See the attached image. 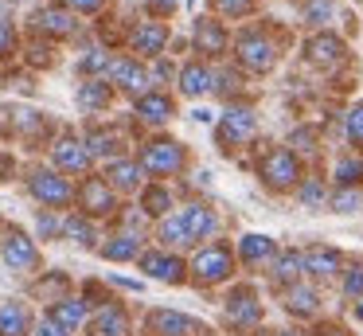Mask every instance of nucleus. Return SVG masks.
<instances>
[{
	"label": "nucleus",
	"mask_w": 363,
	"mask_h": 336,
	"mask_svg": "<svg viewBox=\"0 0 363 336\" xmlns=\"http://www.w3.org/2000/svg\"><path fill=\"white\" fill-rule=\"evenodd\" d=\"M28 188H32V195L43 203V207H67V203L74 200V188L67 184L59 172H32Z\"/></svg>",
	"instance_id": "nucleus-1"
},
{
	"label": "nucleus",
	"mask_w": 363,
	"mask_h": 336,
	"mask_svg": "<svg viewBox=\"0 0 363 336\" xmlns=\"http://www.w3.org/2000/svg\"><path fill=\"white\" fill-rule=\"evenodd\" d=\"M0 254H4V262H9L12 270H35V266H40V250H35V242L28 239L24 231H9V234H4Z\"/></svg>",
	"instance_id": "nucleus-2"
},
{
	"label": "nucleus",
	"mask_w": 363,
	"mask_h": 336,
	"mask_svg": "<svg viewBox=\"0 0 363 336\" xmlns=\"http://www.w3.org/2000/svg\"><path fill=\"white\" fill-rule=\"evenodd\" d=\"M184 164V153H180V145L176 141H152V145H145V153H141V168L145 172H176Z\"/></svg>",
	"instance_id": "nucleus-3"
},
{
	"label": "nucleus",
	"mask_w": 363,
	"mask_h": 336,
	"mask_svg": "<svg viewBox=\"0 0 363 336\" xmlns=\"http://www.w3.org/2000/svg\"><path fill=\"white\" fill-rule=\"evenodd\" d=\"M79 203L90 215H110L113 211V184L106 176H90L86 184L79 188Z\"/></svg>",
	"instance_id": "nucleus-4"
},
{
	"label": "nucleus",
	"mask_w": 363,
	"mask_h": 336,
	"mask_svg": "<svg viewBox=\"0 0 363 336\" xmlns=\"http://www.w3.org/2000/svg\"><path fill=\"white\" fill-rule=\"evenodd\" d=\"M191 270H196L199 281H223L230 273V254L223 246H207V250H199V254H196Z\"/></svg>",
	"instance_id": "nucleus-5"
},
{
	"label": "nucleus",
	"mask_w": 363,
	"mask_h": 336,
	"mask_svg": "<svg viewBox=\"0 0 363 336\" xmlns=\"http://www.w3.org/2000/svg\"><path fill=\"white\" fill-rule=\"evenodd\" d=\"M141 270L157 281H180L184 273V262L176 254H164V250H145L141 254Z\"/></svg>",
	"instance_id": "nucleus-6"
},
{
	"label": "nucleus",
	"mask_w": 363,
	"mask_h": 336,
	"mask_svg": "<svg viewBox=\"0 0 363 336\" xmlns=\"http://www.w3.org/2000/svg\"><path fill=\"white\" fill-rule=\"evenodd\" d=\"M262 172H266V180H269L274 188H289L293 180H297V156L285 153V148H277V153H269V156H266Z\"/></svg>",
	"instance_id": "nucleus-7"
},
{
	"label": "nucleus",
	"mask_w": 363,
	"mask_h": 336,
	"mask_svg": "<svg viewBox=\"0 0 363 336\" xmlns=\"http://www.w3.org/2000/svg\"><path fill=\"white\" fill-rule=\"evenodd\" d=\"M238 59H242L250 70H269V63H274V47H269L266 36H242L238 39Z\"/></svg>",
	"instance_id": "nucleus-8"
},
{
	"label": "nucleus",
	"mask_w": 363,
	"mask_h": 336,
	"mask_svg": "<svg viewBox=\"0 0 363 336\" xmlns=\"http://www.w3.org/2000/svg\"><path fill=\"white\" fill-rule=\"evenodd\" d=\"M90 336H129V317L121 305H106L90 320Z\"/></svg>",
	"instance_id": "nucleus-9"
},
{
	"label": "nucleus",
	"mask_w": 363,
	"mask_h": 336,
	"mask_svg": "<svg viewBox=\"0 0 363 336\" xmlns=\"http://www.w3.org/2000/svg\"><path fill=\"white\" fill-rule=\"evenodd\" d=\"M254 133V114L250 109H227L219 121V141L223 145H235V141H246Z\"/></svg>",
	"instance_id": "nucleus-10"
},
{
	"label": "nucleus",
	"mask_w": 363,
	"mask_h": 336,
	"mask_svg": "<svg viewBox=\"0 0 363 336\" xmlns=\"http://www.w3.org/2000/svg\"><path fill=\"white\" fill-rule=\"evenodd\" d=\"M55 164L67 172H86L90 168V153H86V141H74V137H63L55 145Z\"/></svg>",
	"instance_id": "nucleus-11"
},
{
	"label": "nucleus",
	"mask_w": 363,
	"mask_h": 336,
	"mask_svg": "<svg viewBox=\"0 0 363 336\" xmlns=\"http://www.w3.org/2000/svg\"><path fill=\"white\" fill-rule=\"evenodd\" d=\"M149 332L152 336H184V332H191V320L176 309H152L149 313Z\"/></svg>",
	"instance_id": "nucleus-12"
},
{
	"label": "nucleus",
	"mask_w": 363,
	"mask_h": 336,
	"mask_svg": "<svg viewBox=\"0 0 363 336\" xmlns=\"http://www.w3.org/2000/svg\"><path fill=\"white\" fill-rule=\"evenodd\" d=\"M110 78L118 86H125L129 94H141L145 86H149V75H145V67H137L133 59H113L110 63Z\"/></svg>",
	"instance_id": "nucleus-13"
},
{
	"label": "nucleus",
	"mask_w": 363,
	"mask_h": 336,
	"mask_svg": "<svg viewBox=\"0 0 363 336\" xmlns=\"http://www.w3.org/2000/svg\"><path fill=\"white\" fill-rule=\"evenodd\" d=\"M164 43H168V28H164V23H157V20L137 23V31H133V47H137V51L160 55V51H164Z\"/></svg>",
	"instance_id": "nucleus-14"
},
{
	"label": "nucleus",
	"mask_w": 363,
	"mask_h": 336,
	"mask_svg": "<svg viewBox=\"0 0 363 336\" xmlns=\"http://www.w3.org/2000/svg\"><path fill=\"white\" fill-rule=\"evenodd\" d=\"M35 28L40 31H51V36H71L74 31V12L71 8H40L35 12Z\"/></svg>",
	"instance_id": "nucleus-15"
},
{
	"label": "nucleus",
	"mask_w": 363,
	"mask_h": 336,
	"mask_svg": "<svg viewBox=\"0 0 363 336\" xmlns=\"http://www.w3.org/2000/svg\"><path fill=\"white\" fill-rule=\"evenodd\" d=\"M305 55L316 67H332V63H340V55H344V43H340L336 36H316L305 43Z\"/></svg>",
	"instance_id": "nucleus-16"
},
{
	"label": "nucleus",
	"mask_w": 363,
	"mask_h": 336,
	"mask_svg": "<svg viewBox=\"0 0 363 336\" xmlns=\"http://www.w3.org/2000/svg\"><path fill=\"white\" fill-rule=\"evenodd\" d=\"M301 258H305V270L313 273V278H332V273L340 270V254L328 246H308Z\"/></svg>",
	"instance_id": "nucleus-17"
},
{
	"label": "nucleus",
	"mask_w": 363,
	"mask_h": 336,
	"mask_svg": "<svg viewBox=\"0 0 363 336\" xmlns=\"http://www.w3.org/2000/svg\"><path fill=\"white\" fill-rule=\"evenodd\" d=\"M28 309L20 301H4L0 305V336H28Z\"/></svg>",
	"instance_id": "nucleus-18"
},
{
	"label": "nucleus",
	"mask_w": 363,
	"mask_h": 336,
	"mask_svg": "<svg viewBox=\"0 0 363 336\" xmlns=\"http://www.w3.org/2000/svg\"><path fill=\"white\" fill-rule=\"evenodd\" d=\"M51 317H55L63 328H71V332H74V328L90 317V309H86V301H82V297H63V301H55Z\"/></svg>",
	"instance_id": "nucleus-19"
},
{
	"label": "nucleus",
	"mask_w": 363,
	"mask_h": 336,
	"mask_svg": "<svg viewBox=\"0 0 363 336\" xmlns=\"http://www.w3.org/2000/svg\"><path fill=\"white\" fill-rule=\"evenodd\" d=\"M180 90L188 94V98L207 94V90H211V70L199 67V63H188V67H184V75H180Z\"/></svg>",
	"instance_id": "nucleus-20"
},
{
	"label": "nucleus",
	"mask_w": 363,
	"mask_h": 336,
	"mask_svg": "<svg viewBox=\"0 0 363 336\" xmlns=\"http://www.w3.org/2000/svg\"><path fill=\"white\" fill-rule=\"evenodd\" d=\"M227 317L238 320V325H254V320H262V305L250 293H235L227 301Z\"/></svg>",
	"instance_id": "nucleus-21"
},
{
	"label": "nucleus",
	"mask_w": 363,
	"mask_h": 336,
	"mask_svg": "<svg viewBox=\"0 0 363 336\" xmlns=\"http://www.w3.org/2000/svg\"><path fill=\"white\" fill-rule=\"evenodd\" d=\"M137 114H141L149 125H160V121L172 117V102H168L164 94H145V98L137 102Z\"/></svg>",
	"instance_id": "nucleus-22"
},
{
	"label": "nucleus",
	"mask_w": 363,
	"mask_h": 336,
	"mask_svg": "<svg viewBox=\"0 0 363 336\" xmlns=\"http://www.w3.org/2000/svg\"><path fill=\"white\" fill-rule=\"evenodd\" d=\"M102 254L110 258V262H129V258H141V239H137V234H118V239H110L102 246Z\"/></svg>",
	"instance_id": "nucleus-23"
},
{
	"label": "nucleus",
	"mask_w": 363,
	"mask_h": 336,
	"mask_svg": "<svg viewBox=\"0 0 363 336\" xmlns=\"http://www.w3.org/2000/svg\"><path fill=\"white\" fill-rule=\"evenodd\" d=\"M184 223H188V234H191V242L207 239V234L215 231V215H211L207 207H199V203H191V207L184 211Z\"/></svg>",
	"instance_id": "nucleus-24"
},
{
	"label": "nucleus",
	"mask_w": 363,
	"mask_h": 336,
	"mask_svg": "<svg viewBox=\"0 0 363 336\" xmlns=\"http://www.w3.org/2000/svg\"><path fill=\"white\" fill-rule=\"evenodd\" d=\"M141 172H145V168H141L137 161H113L106 176H110V184H113V188H125V192H129V188L141 184Z\"/></svg>",
	"instance_id": "nucleus-25"
},
{
	"label": "nucleus",
	"mask_w": 363,
	"mask_h": 336,
	"mask_svg": "<svg viewBox=\"0 0 363 336\" xmlns=\"http://www.w3.org/2000/svg\"><path fill=\"white\" fill-rule=\"evenodd\" d=\"M238 254H242L246 262H262V258L274 254V239H266V234H242V239H238Z\"/></svg>",
	"instance_id": "nucleus-26"
},
{
	"label": "nucleus",
	"mask_w": 363,
	"mask_h": 336,
	"mask_svg": "<svg viewBox=\"0 0 363 336\" xmlns=\"http://www.w3.org/2000/svg\"><path fill=\"white\" fill-rule=\"evenodd\" d=\"M196 43H199V51H211V55H219V51H227V31L219 28V23H199L196 28Z\"/></svg>",
	"instance_id": "nucleus-27"
},
{
	"label": "nucleus",
	"mask_w": 363,
	"mask_h": 336,
	"mask_svg": "<svg viewBox=\"0 0 363 336\" xmlns=\"http://www.w3.org/2000/svg\"><path fill=\"white\" fill-rule=\"evenodd\" d=\"M106 102H110V86L106 82H98V78L82 82V90H79V106L82 109H102Z\"/></svg>",
	"instance_id": "nucleus-28"
},
{
	"label": "nucleus",
	"mask_w": 363,
	"mask_h": 336,
	"mask_svg": "<svg viewBox=\"0 0 363 336\" xmlns=\"http://www.w3.org/2000/svg\"><path fill=\"white\" fill-rule=\"evenodd\" d=\"M160 239H164L168 246H184V242H191V234H188V223H184V215H168L164 223H160Z\"/></svg>",
	"instance_id": "nucleus-29"
},
{
	"label": "nucleus",
	"mask_w": 363,
	"mask_h": 336,
	"mask_svg": "<svg viewBox=\"0 0 363 336\" xmlns=\"http://www.w3.org/2000/svg\"><path fill=\"white\" fill-rule=\"evenodd\" d=\"M63 234H67V239H74V242H82V246H94V239H98L94 227H90L82 215H71V219H67V223H63Z\"/></svg>",
	"instance_id": "nucleus-30"
},
{
	"label": "nucleus",
	"mask_w": 363,
	"mask_h": 336,
	"mask_svg": "<svg viewBox=\"0 0 363 336\" xmlns=\"http://www.w3.org/2000/svg\"><path fill=\"white\" fill-rule=\"evenodd\" d=\"M285 301H289V309H293V313H305V317L316 309V293H313L308 286H289Z\"/></svg>",
	"instance_id": "nucleus-31"
},
{
	"label": "nucleus",
	"mask_w": 363,
	"mask_h": 336,
	"mask_svg": "<svg viewBox=\"0 0 363 336\" xmlns=\"http://www.w3.org/2000/svg\"><path fill=\"white\" fill-rule=\"evenodd\" d=\"M113 148H118V137H113L110 129H94V133L86 137V153H90V156H110Z\"/></svg>",
	"instance_id": "nucleus-32"
},
{
	"label": "nucleus",
	"mask_w": 363,
	"mask_h": 336,
	"mask_svg": "<svg viewBox=\"0 0 363 336\" xmlns=\"http://www.w3.org/2000/svg\"><path fill=\"white\" fill-rule=\"evenodd\" d=\"M301 270H305V258H301V250H289V254H281V258H277V266H274V273H277L281 281L297 278Z\"/></svg>",
	"instance_id": "nucleus-33"
},
{
	"label": "nucleus",
	"mask_w": 363,
	"mask_h": 336,
	"mask_svg": "<svg viewBox=\"0 0 363 336\" xmlns=\"http://www.w3.org/2000/svg\"><path fill=\"white\" fill-rule=\"evenodd\" d=\"M301 20H305V23L332 20V0H305V4H301Z\"/></svg>",
	"instance_id": "nucleus-34"
},
{
	"label": "nucleus",
	"mask_w": 363,
	"mask_h": 336,
	"mask_svg": "<svg viewBox=\"0 0 363 336\" xmlns=\"http://www.w3.org/2000/svg\"><path fill=\"white\" fill-rule=\"evenodd\" d=\"M168 207H172V195H168L164 188H149V192H145V211H149V215H164Z\"/></svg>",
	"instance_id": "nucleus-35"
},
{
	"label": "nucleus",
	"mask_w": 363,
	"mask_h": 336,
	"mask_svg": "<svg viewBox=\"0 0 363 336\" xmlns=\"http://www.w3.org/2000/svg\"><path fill=\"white\" fill-rule=\"evenodd\" d=\"M297 195H301L305 207H320V203H324V184H320V180H305Z\"/></svg>",
	"instance_id": "nucleus-36"
},
{
	"label": "nucleus",
	"mask_w": 363,
	"mask_h": 336,
	"mask_svg": "<svg viewBox=\"0 0 363 336\" xmlns=\"http://www.w3.org/2000/svg\"><path fill=\"white\" fill-rule=\"evenodd\" d=\"M355 207H363V192H355V188L332 195V211H355Z\"/></svg>",
	"instance_id": "nucleus-37"
},
{
	"label": "nucleus",
	"mask_w": 363,
	"mask_h": 336,
	"mask_svg": "<svg viewBox=\"0 0 363 336\" xmlns=\"http://www.w3.org/2000/svg\"><path fill=\"white\" fill-rule=\"evenodd\" d=\"M336 180L340 184H355V180H363V161H340L336 164Z\"/></svg>",
	"instance_id": "nucleus-38"
},
{
	"label": "nucleus",
	"mask_w": 363,
	"mask_h": 336,
	"mask_svg": "<svg viewBox=\"0 0 363 336\" xmlns=\"http://www.w3.org/2000/svg\"><path fill=\"white\" fill-rule=\"evenodd\" d=\"M79 70H82V75H94V70H110V55L98 51V47H94V51H90L86 59L79 63Z\"/></svg>",
	"instance_id": "nucleus-39"
},
{
	"label": "nucleus",
	"mask_w": 363,
	"mask_h": 336,
	"mask_svg": "<svg viewBox=\"0 0 363 336\" xmlns=\"http://www.w3.org/2000/svg\"><path fill=\"white\" fill-rule=\"evenodd\" d=\"M32 336H71V328H63V325H59V320L48 313V317H43L40 325H35V332H32Z\"/></svg>",
	"instance_id": "nucleus-40"
},
{
	"label": "nucleus",
	"mask_w": 363,
	"mask_h": 336,
	"mask_svg": "<svg viewBox=\"0 0 363 336\" xmlns=\"http://www.w3.org/2000/svg\"><path fill=\"white\" fill-rule=\"evenodd\" d=\"M347 137H352L355 145H363V106H355L352 114H347Z\"/></svg>",
	"instance_id": "nucleus-41"
},
{
	"label": "nucleus",
	"mask_w": 363,
	"mask_h": 336,
	"mask_svg": "<svg viewBox=\"0 0 363 336\" xmlns=\"http://www.w3.org/2000/svg\"><path fill=\"white\" fill-rule=\"evenodd\" d=\"M344 293H347V297H359V293H363V266H352V270H347Z\"/></svg>",
	"instance_id": "nucleus-42"
},
{
	"label": "nucleus",
	"mask_w": 363,
	"mask_h": 336,
	"mask_svg": "<svg viewBox=\"0 0 363 336\" xmlns=\"http://www.w3.org/2000/svg\"><path fill=\"white\" fill-rule=\"evenodd\" d=\"M12 47H16V31H12V23L0 20V55H12Z\"/></svg>",
	"instance_id": "nucleus-43"
},
{
	"label": "nucleus",
	"mask_w": 363,
	"mask_h": 336,
	"mask_svg": "<svg viewBox=\"0 0 363 336\" xmlns=\"http://www.w3.org/2000/svg\"><path fill=\"white\" fill-rule=\"evenodd\" d=\"M59 231H63V223L55 215H40V234H59Z\"/></svg>",
	"instance_id": "nucleus-44"
},
{
	"label": "nucleus",
	"mask_w": 363,
	"mask_h": 336,
	"mask_svg": "<svg viewBox=\"0 0 363 336\" xmlns=\"http://www.w3.org/2000/svg\"><path fill=\"white\" fill-rule=\"evenodd\" d=\"M219 8L227 16H238V12H246V8H250V0H219Z\"/></svg>",
	"instance_id": "nucleus-45"
},
{
	"label": "nucleus",
	"mask_w": 363,
	"mask_h": 336,
	"mask_svg": "<svg viewBox=\"0 0 363 336\" xmlns=\"http://www.w3.org/2000/svg\"><path fill=\"white\" fill-rule=\"evenodd\" d=\"M67 4H71L74 12H94V8H102V0H67Z\"/></svg>",
	"instance_id": "nucleus-46"
},
{
	"label": "nucleus",
	"mask_w": 363,
	"mask_h": 336,
	"mask_svg": "<svg viewBox=\"0 0 363 336\" xmlns=\"http://www.w3.org/2000/svg\"><path fill=\"white\" fill-rule=\"evenodd\" d=\"M152 8H157V12H172L176 0H152Z\"/></svg>",
	"instance_id": "nucleus-47"
},
{
	"label": "nucleus",
	"mask_w": 363,
	"mask_h": 336,
	"mask_svg": "<svg viewBox=\"0 0 363 336\" xmlns=\"http://www.w3.org/2000/svg\"><path fill=\"white\" fill-rule=\"evenodd\" d=\"M355 317H359V320H363V301H359V305H355Z\"/></svg>",
	"instance_id": "nucleus-48"
},
{
	"label": "nucleus",
	"mask_w": 363,
	"mask_h": 336,
	"mask_svg": "<svg viewBox=\"0 0 363 336\" xmlns=\"http://www.w3.org/2000/svg\"><path fill=\"white\" fill-rule=\"evenodd\" d=\"M324 336H340V332H324Z\"/></svg>",
	"instance_id": "nucleus-49"
},
{
	"label": "nucleus",
	"mask_w": 363,
	"mask_h": 336,
	"mask_svg": "<svg viewBox=\"0 0 363 336\" xmlns=\"http://www.w3.org/2000/svg\"><path fill=\"white\" fill-rule=\"evenodd\" d=\"M285 336H289V332H285Z\"/></svg>",
	"instance_id": "nucleus-50"
}]
</instances>
